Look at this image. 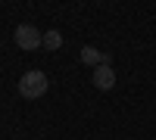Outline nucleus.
<instances>
[{
	"mask_svg": "<svg viewBox=\"0 0 156 140\" xmlns=\"http://www.w3.org/2000/svg\"><path fill=\"white\" fill-rule=\"evenodd\" d=\"M81 62H84V66H106V62H109V56L106 53H103V50H97V47H84L81 50Z\"/></svg>",
	"mask_w": 156,
	"mask_h": 140,
	"instance_id": "4",
	"label": "nucleus"
},
{
	"mask_svg": "<svg viewBox=\"0 0 156 140\" xmlns=\"http://www.w3.org/2000/svg\"><path fill=\"white\" fill-rule=\"evenodd\" d=\"M90 81H94L97 90H112V87H115V72H112V66H109V62H106V66H97L94 75H90Z\"/></svg>",
	"mask_w": 156,
	"mask_h": 140,
	"instance_id": "3",
	"label": "nucleus"
},
{
	"mask_svg": "<svg viewBox=\"0 0 156 140\" xmlns=\"http://www.w3.org/2000/svg\"><path fill=\"white\" fill-rule=\"evenodd\" d=\"M12 41L19 50H41L44 47V34L37 31V25H19L12 31Z\"/></svg>",
	"mask_w": 156,
	"mask_h": 140,
	"instance_id": "2",
	"label": "nucleus"
},
{
	"mask_svg": "<svg viewBox=\"0 0 156 140\" xmlns=\"http://www.w3.org/2000/svg\"><path fill=\"white\" fill-rule=\"evenodd\" d=\"M62 47V34L59 31H44V50H59Z\"/></svg>",
	"mask_w": 156,
	"mask_h": 140,
	"instance_id": "5",
	"label": "nucleus"
},
{
	"mask_svg": "<svg viewBox=\"0 0 156 140\" xmlns=\"http://www.w3.org/2000/svg\"><path fill=\"white\" fill-rule=\"evenodd\" d=\"M47 87H50L47 75L37 72V69H31V72H25L22 78H19V97L22 100H41L47 94Z\"/></svg>",
	"mask_w": 156,
	"mask_h": 140,
	"instance_id": "1",
	"label": "nucleus"
}]
</instances>
